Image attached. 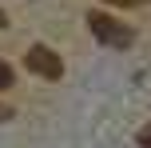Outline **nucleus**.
I'll return each instance as SVG.
<instances>
[{"instance_id":"obj_1","label":"nucleus","mask_w":151,"mask_h":148,"mask_svg":"<svg viewBox=\"0 0 151 148\" xmlns=\"http://www.w3.org/2000/svg\"><path fill=\"white\" fill-rule=\"evenodd\" d=\"M88 28H91L96 40H104V44H111V48H127L131 40H135V32H131L127 24H119L107 12H88Z\"/></svg>"},{"instance_id":"obj_2","label":"nucleus","mask_w":151,"mask_h":148,"mask_svg":"<svg viewBox=\"0 0 151 148\" xmlns=\"http://www.w3.org/2000/svg\"><path fill=\"white\" fill-rule=\"evenodd\" d=\"M24 64H28L32 72H40V76H48V80H60L64 76V60L48 44H32L28 52H24Z\"/></svg>"},{"instance_id":"obj_3","label":"nucleus","mask_w":151,"mask_h":148,"mask_svg":"<svg viewBox=\"0 0 151 148\" xmlns=\"http://www.w3.org/2000/svg\"><path fill=\"white\" fill-rule=\"evenodd\" d=\"M0 88H12V68L0 60Z\"/></svg>"},{"instance_id":"obj_4","label":"nucleus","mask_w":151,"mask_h":148,"mask_svg":"<svg viewBox=\"0 0 151 148\" xmlns=\"http://www.w3.org/2000/svg\"><path fill=\"white\" fill-rule=\"evenodd\" d=\"M139 144H143V148H151V124L143 128V132H139Z\"/></svg>"},{"instance_id":"obj_5","label":"nucleus","mask_w":151,"mask_h":148,"mask_svg":"<svg viewBox=\"0 0 151 148\" xmlns=\"http://www.w3.org/2000/svg\"><path fill=\"white\" fill-rule=\"evenodd\" d=\"M0 28H8V16H4V12H0Z\"/></svg>"},{"instance_id":"obj_6","label":"nucleus","mask_w":151,"mask_h":148,"mask_svg":"<svg viewBox=\"0 0 151 148\" xmlns=\"http://www.w3.org/2000/svg\"><path fill=\"white\" fill-rule=\"evenodd\" d=\"M111 4H135V0H111Z\"/></svg>"}]
</instances>
